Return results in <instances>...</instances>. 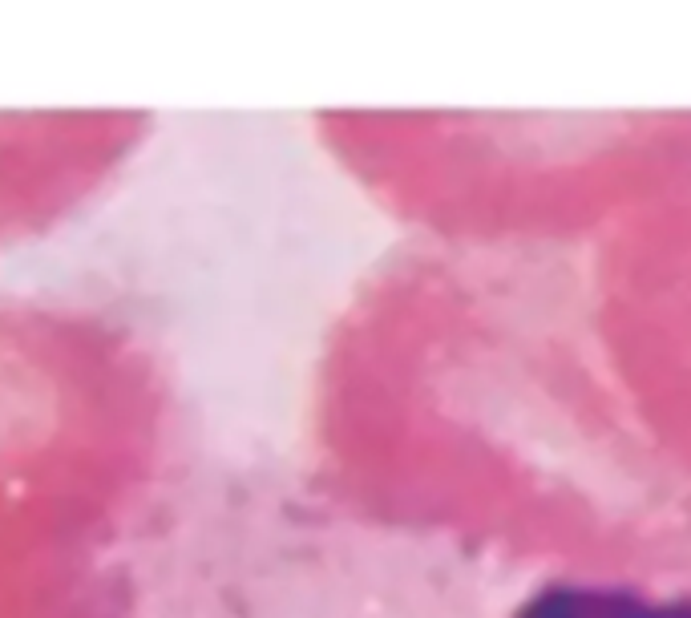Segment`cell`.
<instances>
[{
  "label": "cell",
  "mask_w": 691,
  "mask_h": 618,
  "mask_svg": "<svg viewBox=\"0 0 691 618\" xmlns=\"http://www.w3.org/2000/svg\"><path fill=\"white\" fill-rule=\"evenodd\" d=\"M506 618H691V586H659L627 574H550Z\"/></svg>",
  "instance_id": "1"
}]
</instances>
